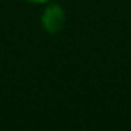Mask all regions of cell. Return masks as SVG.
Masks as SVG:
<instances>
[{"instance_id": "obj_1", "label": "cell", "mask_w": 131, "mask_h": 131, "mask_svg": "<svg viewBox=\"0 0 131 131\" xmlns=\"http://www.w3.org/2000/svg\"><path fill=\"white\" fill-rule=\"evenodd\" d=\"M65 20H67V16H65V11L60 5H48L43 13H42V17H40V22H42V26L43 29L54 36L57 32H60L65 26Z\"/></svg>"}, {"instance_id": "obj_2", "label": "cell", "mask_w": 131, "mask_h": 131, "mask_svg": "<svg viewBox=\"0 0 131 131\" xmlns=\"http://www.w3.org/2000/svg\"><path fill=\"white\" fill-rule=\"evenodd\" d=\"M25 2H29V3H37V5H42V3H48L51 0H25Z\"/></svg>"}]
</instances>
